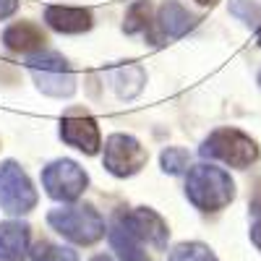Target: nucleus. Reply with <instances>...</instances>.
Instances as JSON below:
<instances>
[{"mask_svg":"<svg viewBox=\"0 0 261 261\" xmlns=\"http://www.w3.org/2000/svg\"><path fill=\"white\" fill-rule=\"evenodd\" d=\"M186 196L196 209L220 212L235 199V183L222 167L201 162L186 172Z\"/></svg>","mask_w":261,"mask_h":261,"instance_id":"nucleus-1","label":"nucleus"},{"mask_svg":"<svg viewBox=\"0 0 261 261\" xmlns=\"http://www.w3.org/2000/svg\"><path fill=\"white\" fill-rule=\"evenodd\" d=\"M199 154L206 160L225 162L238 170H246L258 160V146L251 136H246L238 128H217L204 139Z\"/></svg>","mask_w":261,"mask_h":261,"instance_id":"nucleus-2","label":"nucleus"},{"mask_svg":"<svg viewBox=\"0 0 261 261\" xmlns=\"http://www.w3.org/2000/svg\"><path fill=\"white\" fill-rule=\"evenodd\" d=\"M47 225L71 243L92 246L105 235V220L94 206H60L47 214Z\"/></svg>","mask_w":261,"mask_h":261,"instance_id":"nucleus-3","label":"nucleus"},{"mask_svg":"<svg viewBox=\"0 0 261 261\" xmlns=\"http://www.w3.org/2000/svg\"><path fill=\"white\" fill-rule=\"evenodd\" d=\"M27 65L37 86L50 97H71L76 92V79L68 68V60L55 50H39L27 55Z\"/></svg>","mask_w":261,"mask_h":261,"instance_id":"nucleus-4","label":"nucleus"},{"mask_svg":"<svg viewBox=\"0 0 261 261\" xmlns=\"http://www.w3.org/2000/svg\"><path fill=\"white\" fill-rule=\"evenodd\" d=\"M89 186V175L73 160H55L42 170V188L55 201H76Z\"/></svg>","mask_w":261,"mask_h":261,"instance_id":"nucleus-5","label":"nucleus"},{"mask_svg":"<svg viewBox=\"0 0 261 261\" xmlns=\"http://www.w3.org/2000/svg\"><path fill=\"white\" fill-rule=\"evenodd\" d=\"M37 206V191L29 175L13 160L0 162V209L6 214H29Z\"/></svg>","mask_w":261,"mask_h":261,"instance_id":"nucleus-6","label":"nucleus"},{"mask_svg":"<svg viewBox=\"0 0 261 261\" xmlns=\"http://www.w3.org/2000/svg\"><path fill=\"white\" fill-rule=\"evenodd\" d=\"M149 154L141 146L139 139L128 136V134H113L105 141V151H102V162L107 167V172H113L115 178H130L146 165Z\"/></svg>","mask_w":261,"mask_h":261,"instance_id":"nucleus-7","label":"nucleus"},{"mask_svg":"<svg viewBox=\"0 0 261 261\" xmlns=\"http://www.w3.org/2000/svg\"><path fill=\"white\" fill-rule=\"evenodd\" d=\"M115 220H120L144 246L154 248V251H165L167 238H170V230H167L165 220H162L154 209L136 206V209H130V212H118Z\"/></svg>","mask_w":261,"mask_h":261,"instance_id":"nucleus-8","label":"nucleus"},{"mask_svg":"<svg viewBox=\"0 0 261 261\" xmlns=\"http://www.w3.org/2000/svg\"><path fill=\"white\" fill-rule=\"evenodd\" d=\"M196 18L183 3L178 0H165L154 13V24L149 29V39L154 45H162L167 39H180L183 34H188L196 27Z\"/></svg>","mask_w":261,"mask_h":261,"instance_id":"nucleus-9","label":"nucleus"},{"mask_svg":"<svg viewBox=\"0 0 261 261\" xmlns=\"http://www.w3.org/2000/svg\"><path fill=\"white\" fill-rule=\"evenodd\" d=\"M60 139L65 144H71L73 149L84 151V154H97L102 149V136L97 120L89 118L81 110H71L68 115H63L60 120Z\"/></svg>","mask_w":261,"mask_h":261,"instance_id":"nucleus-10","label":"nucleus"},{"mask_svg":"<svg viewBox=\"0 0 261 261\" xmlns=\"http://www.w3.org/2000/svg\"><path fill=\"white\" fill-rule=\"evenodd\" d=\"M3 45L13 53L32 55V53H39L47 47V37L34 21H16V24H11L3 32Z\"/></svg>","mask_w":261,"mask_h":261,"instance_id":"nucleus-11","label":"nucleus"},{"mask_svg":"<svg viewBox=\"0 0 261 261\" xmlns=\"http://www.w3.org/2000/svg\"><path fill=\"white\" fill-rule=\"evenodd\" d=\"M45 21L60 34H81L92 29V13L84 8H71V6H47L45 8Z\"/></svg>","mask_w":261,"mask_h":261,"instance_id":"nucleus-12","label":"nucleus"},{"mask_svg":"<svg viewBox=\"0 0 261 261\" xmlns=\"http://www.w3.org/2000/svg\"><path fill=\"white\" fill-rule=\"evenodd\" d=\"M27 253H29V225H24V222L0 225V258L24 261Z\"/></svg>","mask_w":261,"mask_h":261,"instance_id":"nucleus-13","label":"nucleus"},{"mask_svg":"<svg viewBox=\"0 0 261 261\" xmlns=\"http://www.w3.org/2000/svg\"><path fill=\"white\" fill-rule=\"evenodd\" d=\"M110 246H113V251L123 258V261H149V256H146V246L139 241V238L130 232L120 220H115L113 222V227H110Z\"/></svg>","mask_w":261,"mask_h":261,"instance_id":"nucleus-14","label":"nucleus"},{"mask_svg":"<svg viewBox=\"0 0 261 261\" xmlns=\"http://www.w3.org/2000/svg\"><path fill=\"white\" fill-rule=\"evenodd\" d=\"M110 81L115 86V92L123 97V99H134L146 84V73L141 65H134V63H125V65H118V68L110 71Z\"/></svg>","mask_w":261,"mask_h":261,"instance_id":"nucleus-15","label":"nucleus"},{"mask_svg":"<svg viewBox=\"0 0 261 261\" xmlns=\"http://www.w3.org/2000/svg\"><path fill=\"white\" fill-rule=\"evenodd\" d=\"M154 16H151V0H136L130 3L125 11V21H123V32L125 34H149Z\"/></svg>","mask_w":261,"mask_h":261,"instance_id":"nucleus-16","label":"nucleus"},{"mask_svg":"<svg viewBox=\"0 0 261 261\" xmlns=\"http://www.w3.org/2000/svg\"><path fill=\"white\" fill-rule=\"evenodd\" d=\"M160 165H162L165 172H170V175H183L191 167V154L180 146H167L160 154Z\"/></svg>","mask_w":261,"mask_h":261,"instance_id":"nucleus-17","label":"nucleus"},{"mask_svg":"<svg viewBox=\"0 0 261 261\" xmlns=\"http://www.w3.org/2000/svg\"><path fill=\"white\" fill-rule=\"evenodd\" d=\"M32 261H79L76 251L71 248H65V246H55V243H47V241H42L37 243L32 251Z\"/></svg>","mask_w":261,"mask_h":261,"instance_id":"nucleus-18","label":"nucleus"},{"mask_svg":"<svg viewBox=\"0 0 261 261\" xmlns=\"http://www.w3.org/2000/svg\"><path fill=\"white\" fill-rule=\"evenodd\" d=\"M170 261H217V256L204 243H180L170 251Z\"/></svg>","mask_w":261,"mask_h":261,"instance_id":"nucleus-19","label":"nucleus"},{"mask_svg":"<svg viewBox=\"0 0 261 261\" xmlns=\"http://www.w3.org/2000/svg\"><path fill=\"white\" fill-rule=\"evenodd\" d=\"M230 13L246 21V24H258V18H261V8L251 3V0H230Z\"/></svg>","mask_w":261,"mask_h":261,"instance_id":"nucleus-20","label":"nucleus"},{"mask_svg":"<svg viewBox=\"0 0 261 261\" xmlns=\"http://www.w3.org/2000/svg\"><path fill=\"white\" fill-rule=\"evenodd\" d=\"M18 11V0H0V21Z\"/></svg>","mask_w":261,"mask_h":261,"instance_id":"nucleus-21","label":"nucleus"},{"mask_svg":"<svg viewBox=\"0 0 261 261\" xmlns=\"http://www.w3.org/2000/svg\"><path fill=\"white\" fill-rule=\"evenodd\" d=\"M251 241H253V246L261 251V220H258V222L251 227Z\"/></svg>","mask_w":261,"mask_h":261,"instance_id":"nucleus-22","label":"nucleus"},{"mask_svg":"<svg viewBox=\"0 0 261 261\" xmlns=\"http://www.w3.org/2000/svg\"><path fill=\"white\" fill-rule=\"evenodd\" d=\"M92 261H113V258H110V256H94Z\"/></svg>","mask_w":261,"mask_h":261,"instance_id":"nucleus-23","label":"nucleus"},{"mask_svg":"<svg viewBox=\"0 0 261 261\" xmlns=\"http://www.w3.org/2000/svg\"><path fill=\"white\" fill-rule=\"evenodd\" d=\"M196 3H201V6H209V3H214V0H196Z\"/></svg>","mask_w":261,"mask_h":261,"instance_id":"nucleus-24","label":"nucleus"},{"mask_svg":"<svg viewBox=\"0 0 261 261\" xmlns=\"http://www.w3.org/2000/svg\"><path fill=\"white\" fill-rule=\"evenodd\" d=\"M258 84H261V73H258Z\"/></svg>","mask_w":261,"mask_h":261,"instance_id":"nucleus-25","label":"nucleus"}]
</instances>
